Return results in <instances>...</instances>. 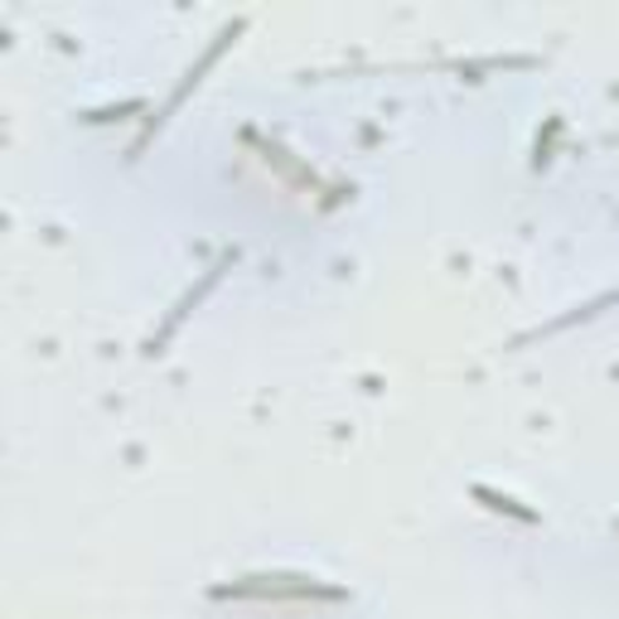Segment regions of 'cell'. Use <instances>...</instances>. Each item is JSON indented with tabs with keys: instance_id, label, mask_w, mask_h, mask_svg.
<instances>
[{
	"instance_id": "6da1fadb",
	"label": "cell",
	"mask_w": 619,
	"mask_h": 619,
	"mask_svg": "<svg viewBox=\"0 0 619 619\" xmlns=\"http://www.w3.org/2000/svg\"><path fill=\"white\" fill-rule=\"evenodd\" d=\"M213 600H349L344 586H324L300 572H276V576H237L233 586H213Z\"/></svg>"
},
{
	"instance_id": "7a4b0ae2",
	"label": "cell",
	"mask_w": 619,
	"mask_h": 619,
	"mask_svg": "<svg viewBox=\"0 0 619 619\" xmlns=\"http://www.w3.org/2000/svg\"><path fill=\"white\" fill-rule=\"evenodd\" d=\"M470 499H474V503H484L489 513H503V517H513V523H527V527H533L537 517H542L537 509H527L523 499L503 494V489H494V484H470Z\"/></svg>"
},
{
	"instance_id": "3957f363",
	"label": "cell",
	"mask_w": 619,
	"mask_h": 619,
	"mask_svg": "<svg viewBox=\"0 0 619 619\" xmlns=\"http://www.w3.org/2000/svg\"><path fill=\"white\" fill-rule=\"evenodd\" d=\"M136 111H146L141 97H131V103H121V107H107V111H87V121H121V117H136Z\"/></svg>"
},
{
	"instance_id": "277c9868",
	"label": "cell",
	"mask_w": 619,
	"mask_h": 619,
	"mask_svg": "<svg viewBox=\"0 0 619 619\" xmlns=\"http://www.w3.org/2000/svg\"><path fill=\"white\" fill-rule=\"evenodd\" d=\"M615 533H619V517H615Z\"/></svg>"
}]
</instances>
